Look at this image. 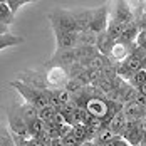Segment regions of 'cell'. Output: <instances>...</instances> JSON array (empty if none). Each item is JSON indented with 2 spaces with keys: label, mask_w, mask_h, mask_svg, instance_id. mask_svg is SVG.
Wrapping results in <instances>:
<instances>
[{
  "label": "cell",
  "mask_w": 146,
  "mask_h": 146,
  "mask_svg": "<svg viewBox=\"0 0 146 146\" xmlns=\"http://www.w3.org/2000/svg\"><path fill=\"white\" fill-rule=\"evenodd\" d=\"M15 20L14 12L9 9L7 2H0V25H5V27H10Z\"/></svg>",
  "instance_id": "cell-18"
},
{
  "label": "cell",
  "mask_w": 146,
  "mask_h": 146,
  "mask_svg": "<svg viewBox=\"0 0 146 146\" xmlns=\"http://www.w3.org/2000/svg\"><path fill=\"white\" fill-rule=\"evenodd\" d=\"M45 129V123L42 121V119H35V121H32V123H29V134L30 138H37L40 133Z\"/></svg>",
  "instance_id": "cell-19"
},
{
  "label": "cell",
  "mask_w": 146,
  "mask_h": 146,
  "mask_svg": "<svg viewBox=\"0 0 146 146\" xmlns=\"http://www.w3.org/2000/svg\"><path fill=\"white\" fill-rule=\"evenodd\" d=\"M54 30V37H56V44H57V50H71L79 45V34H72V32H64L59 29Z\"/></svg>",
  "instance_id": "cell-7"
},
{
  "label": "cell",
  "mask_w": 146,
  "mask_h": 146,
  "mask_svg": "<svg viewBox=\"0 0 146 146\" xmlns=\"http://www.w3.org/2000/svg\"><path fill=\"white\" fill-rule=\"evenodd\" d=\"M17 109H19V114L22 116V119L27 123V126H29V123L35 121V119L39 117V109H37L35 106L27 104V102H24L22 106H17Z\"/></svg>",
  "instance_id": "cell-15"
},
{
  "label": "cell",
  "mask_w": 146,
  "mask_h": 146,
  "mask_svg": "<svg viewBox=\"0 0 146 146\" xmlns=\"http://www.w3.org/2000/svg\"><path fill=\"white\" fill-rule=\"evenodd\" d=\"M139 35V27H138V22H129L128 25H124V30H123V35L119 40H124V42H136Z\"/></svg>",
  "instance_id": "cell-16"
},
{
  "label": "cell",
  "mask_w": 146,
  "mask_h": 146,
  "mask_svg": "<svg viewBox=\"0 0 146 146\" xmlns=\"http://www.w3.org/2000/svg\"><path fill=\"white\" fill-rule=\"evenodd\" d=\"M113 45H114V40L108 35V32H102L98 35V42H96V49L101 56H106L109 57L111 56V50H113Z\"/></svg>",
  "instance_id": "cell-13"
},
{
  "label": "cell",
  "mask_w": 146,
  "mask_h": 146,
  "mask_svg": "<svg viewBox=\"0 0 146 146\" xmlns=\"http://www.w3.org/2000/svg\"><path fill=\"white\" fill-rule=\"evenodd\" d=\"M126 126H128V117L124 116V113H123V111H121V113H117L116 116L111 119V123H109V129H111V131H114L117 136H123V134H124Z\"/></svg>",
  "instance_id": "cell-14"
},
{
  "label": "cell",
  "mask_w": 146,
  "mask_h": 146,
  "mask_svg": "<svg viewBox=\"0 0 146 146\" xmlns=\"http://www.w3.org/2000/svg\"><path fill=\"white\" fill-rule=\"evenodd\" d=\"M138 92H139V94H143V96H146V84H143L141 88L138 89Z\"/></svg>",
  "instance_id": "cell-27"
},
{
  "label": "cell",
  "mask_w": 146,
  "mask_h": 146,
  "mask_svg": "<svg viewBox=\"0 0 146 146\" xmlns=\"http://www.w3.org/2000/svg\"><path fill=\"white\" fill-rule=\"evenodd\" d=\"M49 146H66V143H64V139L62 138H54L52 141H50V145Z\"/></svg>",
  "instance_id": "cell-25"
},
{
  "label": "cell",
  "mask_w": 146,
  "mask_h": 146,
  "mask_svg": "<svg viewBox=\"0 0 146 146\" xmlns=\"http://www.w3.org/2000/svg\"><path fill=\"white\" fill-rule=\"evenodd\" d=\"M19 81L29 84L35 89H40V91H47L49 84H47V79H45V74L42 76L40 72H35V71H25V72H20L17 76Z\"/></svg>",
  "instance_id": "cell-9"
},
{
  "label": "cell",
  "mask_w": 146,
  "mask_h": 146,
  "mask_svg": "<svg viewBox=\"0 0 146 146\" xmlns=\"http://www.w3.org/2000/svg\"><path fill=\"white\" fill-rule=\"evenodd\" d=\"M45 79H47L49 89H64L66 84L69 82L71 76H69V71H67L66 67L54 66V67H47Z\"/></svg>",
  "instance_id": "cell-4"
},
{
  "label": "cell",
  "mask_w": 146,
  "mask_h": 146,
  "mask_svg": "<svg viewBox=\"0 0 146 146\" xmlns=\"http://www.w3.org/2000/svg\"><path fill=\"white\" fill-rule=\"evenodd\" d=\"M123 113H124V116L128 117L129 121L141 123L146 117V108L136 104V102H129V104H126V106L123 108Z\"/></svg>",
  "instance_id": "cell-12"
},
{
  "label": "cell",
  "mask_w": 146,
  "mask_h": 146,
  "mask_svg": "<svg viewBox=\"0 0 146 146\" xmlns=\"http://www.w3.org/2000/svg\"><path fill=\"white\" fill-rule=\"evenodd\" d=\"M129 84H131L133 88L139 89L143 84H146V69H141V71H138V72L133 74V77L128 81Z\"/></svg>",
  "instance_id": "cell-20"
},
{
  "label": "cell",
  "mask_w": 146,
  "mask_h": 146,
  "mask_svg": "<svg viewBox=\"0 0 146 146\" xmlns=\"http://www.w3.org/2000/svg\"><path fill=\"white\" fill-rule=\"evenodd\" d=\"M123 30H124V25L121 24V22H117V20H114V19H111L109 17V24H108V35L114 40V42H117L119 39H121V35H123Z\"/></svg>",
  "instance_id": "cell-17"
},
{
  "label": "cell",
  "mask_w": 146,
  "mask_h": 146,
  "mask_svg": "<svg viewBox=\"0 0 146 146\" xmlns=\"http://www.w3.org/2000/svg\"><path fill=\"white\" fill-rule=\"evenodd\" d=\"M136 22H138V27H139V32H145V30H146V12H145L143 15H141V17H139V19H138Z\"/></svg>",
  "instance_id": "cell-23"
},
{
  "label": "cell",
  "mask_w": 146,
  "mask_h": 146,
  "mask_svg": "<svg viewBox=\"0 0 146 146\" xmlns=\"http://www.w3.org/2000/svg\"><path fill=\"white\" fill-rule=\"evenodd\" d=\"M136 47H138L136 42H124V40H117V42H114V45H113V50H111L109 59H111L113 62H124V60L129 57L133 52H134V49H136Z\"/></svg>",
  "instance_id": "cell-8"
},
{
  "label": "cell",
  "mask_w": 146,
  "mask_h": 146,
  "mask_svg": "<svg viewBox=\"0 0 146 146\" xmlns=\"http://www.w3.org/2000/svg\"><path fill=\"white\" fill-rule=\"evenodd\" d=\"M27 3H30V0H7V5H9V9L14 12V15L19 12L20 7H24V5H27Z\"/></svg>",
  "instance_id": "cell-22"
},
{
  "label": "cell",
  "mask_w": 146,
  "mask_h": 146,
  "mask_svg": "<svg viewBox=\"0 0 146 146\" xmlns=\"http://www.w3.org/2000/svg\"><path fill=\"white\" fill-rule=\"evenodd\" d=\"M10 86L24 98V101L30 104V106H35L39 111L40 109H44L49 106V96H47V91H40V89H35L29 86V84H25V82H22V81H19V79H15L10 82Z\"/></svg>",
  "instance_id": "cell-1"
},
{
  "label": "cell",
  "mask_w": 146,
  "mask_h": 146,
  "mask_svg": "<svg viewBox=\"0 0 146 146\" xmlns=\"http://www.w3.org/2000/svg\"><path fill=\"white\" fill-rule=\"evenodd\" d=\"M109 14H111V5H102L99 9H96L94 14H92L91 27H89L88 32H92L96 35L106 32L108 30V24H109Z\"/></svg>",
  "instance_id": "cell-5"
},
{
  "label": "cell",
  "mask_w": 146,
  "mask_h": 146,
  "mask_svg": "<svg viewBox=\"0 0 146 146\" xmlns=\"http://www.w3.org/2000/svg\"><path fill=\"white\" fill-rule=\"evenodd\" d=\"M29 146H45L42 141H39L37 138H29Z\"/></svg>",
  "instance_id": "cell-26"
},
{
  "label": "cell",
  "mask_w": 146,
  "mask_h": 146,
  "mask_svg": "<svg viewBox=\"0 0 146 146\" xmlns=\"http://www.w3.org/2000/svg\"><path fill=\"white\" fill-rule=\"evenodd\" d=\"M111 19L121 22L123 25H128L129 22H134V10L131 7V2H113L111 3Z\"/></svg>",
  "instance_id": "cell-3"
},
{
  "label": "cell",
  "mask_w": 146,
  "mask_h": 146,
  "mask_svg": "<svg viewBox=\"0 0 146 146\" xmlns=\"http://www.w3.org/2000/svg\"><path fill=\"white\" fill-rule=\"evenodd\" d=\"M47 17H49V22H50L52 29H59V30H64V32L77 34V25H76V20H74L71 10L57 9V10L50 12Z\"/></svg>",
  "instance_id": "cell-2"
},
{
  "label": "cell",
  "mask_w": 146,
  "mask_h": 146,
  "mask_svg": "<svg viewBox=\"0 0 146 146\" xmlns=\"http://www.w3.org/2000/svg\"><path fill=\"white\" fill-rule=\"evenodd\" d=\"M22 42H24L22 37L14 35V34L9 30V27L0 25V50H5V49H9V47H12V45L22 44Z\"/></svg>",
  "instance_id": "cell-11"
},
{
  "label": "cell",
  "mask_w": 146,
  "mask_h": 146,
  "mask_svg": "<svg viewBox=\"0 0 146 146\" xmlns=\"http://www.w3.org/2000/svg\"><path fill=\"white\" fill-rule=\"evenodd\" d=\"M7 117H9V129H10V133L19 134V136H22V138H30L29 126H27V123L22 119V116L19 114V109H17L15 106L7 111Z\"/></svg>",
  "instance_id": "cell-6"
},
{
  "label": "cell",
  "mask_w": 146,
  "mask_h": 146,
  "mask_svg": "<svg viewBox=\"0 0 146 146\" xmlns=\"http://www.w3.org/2000/svg\"><path fill=\"white\" fill-rule=\"evenodd\" d=\"M56 114H57V109L47 106V108H44V109L39 111V119H42L44 123H50V121H54Z\"/></svg>",
  "instance_id": "cell-21"
},
{
  "label": "cell",
  "mask_w": 146,
  "mask_h": 146,
  "mask_svg": "<svg viewBox=\"0 0 146 146\" xmlns=\"http://www.w3.org/2000/svg\"><path fill=\"white\" fill-rule=\"evenodd\" d=\"M74 20H76V25H77V34L81 32H88L91 27V20H92V14L94 10L91 9H82V10H71Z\"/></svg>",
  "instance_id": "cell-10"
},
{
  "label": "cell",
  "mask_w": 146,
  "mask_h": 146,
  "mask_svg": "<svg viewBox=\"0 0 146 146\" xmlns=\"http://www.w3.org/2000/svg\"><path fill=\"white\" fill-rule=\"evenodd\" d=\"M134 102H136V104H139V106H143V108H146V96H143V94H139V92H138V96H136Z\"/></svg>",
  "instance_id": "cell-24"
}]
</instances>
